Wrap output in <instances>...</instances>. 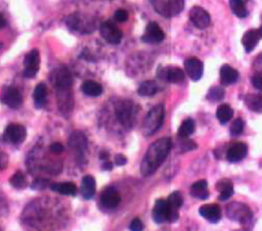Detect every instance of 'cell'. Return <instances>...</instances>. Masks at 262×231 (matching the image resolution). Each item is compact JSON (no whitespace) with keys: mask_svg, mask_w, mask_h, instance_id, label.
Segmentation results:
<instances>
[{"mask_svg":"<svg viewBox=\"0 0 262 231\" xmlns=\"http://www.w3.org/2000/svg\"><path fill=\"white\" fill-rule=\"evenodd\" d=\"M172 147V141L169 137H163L156 140L147 148L140 165V172L147 177L154 174L163 164Z\"/></svg>","mask_w":262,"mask_h":231,"instance_id":"1","label":"cell"},{"mask_svg":"<svg viewBox=\"0 0 262 231\" xmlns=\"http://www.w3.org/2000/svg\"><path fill=\"white\" fill-rule=\"evenodd\" d=\"M165 115L163 104L155 105L146 114L142 124V133L144 136H150L156 133L162 126Z\"/></svg>","mask_w":262,"mask_h":231,"instance_id":"2","label":"cell"},{"mask_svg":"<svg viewBox=\"0 0 262 231\" xmlns=\"http://www.w3.org/2000/svg\"><path fill=\"white\" fill-rule=\"evenodd\" d=\"M115 112L118 121L126 129H131L135 119V106L129 99H123L116 103Z\"/></svg>","mask_w":262,"mask_h":231,"instance_id":"3","label":"cell"},{"mask_svg":"<svg viewBox=\"0 0 262 231\" xmlns=\"http://www.w3.org/2000/svg\"><path fill=\"white\" fill-rule=\"evenodd\" d=\"M154 8L165 17L177 15L184 8V0H150Z\"/></svg>","mask_w":262,"mask_h":231,"instance_id":"4","label":"cell"},{"mask_svg":"<svg viewBox=\"0 0 262 231\" xmlns=\"http://www.w3.org/2000/svg\"><path fill=\"white\" fill-rule=\"evenodd\" d=\"M50 81L53 87L59 91L70 90L73 84V78L71 73L66 67H58L54 70L50 75Z\"/></svg>","mask_w":262,"mask_h":231,"instance_id":"5","label":"cell"},{"mask_svg":"<svg viewBox=\"0 0 262 231\" xmlns=\"http://www.w3.org/2000/svg\"><path fill=\"white\" fill-rule=\"evenodd\" d=\"M66 25L72 31L80 33H90L94 29V24L89 17H82L78 13H72L66 18Z\"/></svg>","mask_w":262,"mask_h":231,"instance_id":"6","label":"cell"},{"mask_svg":"<svg viewBox=\"0 0 262 231\" xmlns=\"http://www.w3.org/2000/svg\"><path fill=\"white\" fill-rule=\"evenodd\" d=\"M226 214L230 220L238 221L241 223L248 222L252 217V213L249 206L241 202L229 203L226 209Z\"/></svg>","mask_w":262,"mask_h":231,"instance_id":"7","label":"cell"},{"mask_svg":"<svg viewBox=\"0 0 262 231\" xmlns=\"http://www.w3.org/2000/svg\"><path fill=\"white\" fill-rule=\"evenodd\" d=\"M99 31H100L101 37L110 44L117 45L122 40L123 34L121 30L112 21H103L100 25Z\"/></svg>","mask_w":262,"mask_h":231,"instance_id":"8","label":"cell"},{"mask_svg":"<svg viewBox=\"0 0 262 231\" xmlns=\"http://www.w3.org/2000/svg\"><path fill=\"white\" fill-rule=\"evenodd\" d=\"M24 72L26 78H33L37 75L40 67V55L37 49L31 50L24 58Z\"/></svg>","mask_w":262,"mask_h":231,"instance_id":"9","label":"cell"},{"mask_svg":"<svg viewBox=\"0 0 262 231\" xmlns=\"http://www.w3.org/2000/svg\"><path fill=\"white\" fill-rule=\"evenodd\" d=\"M27 136L26 128L20 124H9L3 133V138L5 141L18 144L21 143Z\"/></svg>","mask_w":262,"mask_h":231,"instance_id":"10","label":"cell"},{"mask_svg":"<svg viewBox=\"0 0 262 231\" xmlns=\"http://www.w3.org/2000/svg\"><path fill=\"white\" fill-rule=\"evenodd\" d=\"M189 18L198 29H206L209 27L211 18L209 12L201 6H193L189 10Z\"/></svg>","mask_w":262,"mask_h":231,"instance_id":"11","label":"cell"},{"mask_svg":"<svg viewBox=\"0 0 262 231\" xmlns=\"http://www.w3.org/2000/svg\"><path fill=\"white\" fill-rule=\"evenodd\" d=\"M165 39V34L156 21H150L146 25L145 33L141 37V41L149 44L160 43Z\"/></svg>","mask_w":262,"mask_h":231,"instance_id":"12","label":"cell"},{"mask_svg":"<svg viewBox=\"0 0 262 231\" xmlns=\"http://www.w3.org/2000/svg\"><path fill=\"white\" fill-rule=\"evenodd\" d=\"M1 100L4 104L11 108H18L23 103V97L15 87H5L2 90Z\"/></svg>","mask_w":262,"mask_h":231,"instance_id":"13","label":"cell"},{"mask_svg":"<svg viewBox=\"0 0 262 231\" xmlns=\"http://www.w3.org/2000/svg\"><path fill=\"white\" fill-rule=\"evenodd\" d=\"M184 71L192 81L196 82L203 76V72H204L203 62L195 57L187 58L184 61Z\"/></svg>","mask_w":262,"mask_h":231,"instance_id":"14","label":"cell"},{"mask_svg":"<svg viewBox=\"0 0 262 231\" xmlns=\"http://www.w3.org/2000/svg\"><path fill=\"white\" fill-rule=\"evenodd\" d=\"M121 201V196L119 192L114 187H106L101 195L100 202L106 209H115Z\"/></svg>","mask_w":262,"mask_h":231,"instance_id":"15","label":"cell"},{"mask_svg":"<svg viewBox=\"0 0 262 231\" xmlns=\"http://www.w3.org/2000/svg\"><path fill=\"white\" fill-rule=\"evenodd\" d=\"M200 215L211 223H217L221 218V209L218 204H204L199 209Z\"/></svg>","mask_w":262,"mask_h":231,"instance_id":"16","label":"cell"},{"mask_svg":"<svg viewBox=\"0 0 262 231\" xmlns=\"http://www.w3.org/2000/svg\"><path fill=\"white\" fill-rule=\"evenodd\" d=\"M247 152H248L247 144L243 142H237L228 148L226 153V158L231 163H237L247 155Z\"/></svg>","mask_w":262,"mask_h":231,"instance_id":"17","label":"cell"},{"mask_svg":"<svg viewBox=\"0 0 262 231\" xmlns=\"http://www.w3.org/2000/svg\"><path fill=\"white\" fill-rule=\"evenodd\" d=\"M260 38H261V34L259 30L252 29L247 31L242 38V43L246 52H252L257 46Z\"/></svg>","mask_w":262,"mask_h":231,"instance_id":"18","label":"cell"},{"mask_svg":"<svg viewBox=\"0 0 262 231\" xmlns=\"http://www.w3.org/2000/svg\"><path fill=\"white\" fill-rule=\"evenodd\" d=\"M68 143L72 149L78 152H83L87 147V139L85 135L80 131L73 132L69 137Z\"/></svg>","mask_w":262,"mask_h":231,"instance_id":"19","label":"cell"},{"mask_svg":"<svg viewBox=\"0 0 262 231\" xmlns=\"http://www.w3.org/2000/svg\"><path fill=\"white\" fill-rule=\"evenodd\" d=\"M238 72L228 64H224L220 68V81L223 85H230L237 81Z\"/></svg>","mask_w":262,"mask_h":231,"instance_id":"20","label":"cell"},{"mask_svg":"<svg viewBox=\"0 0 262 231\" xmlns=\"http://www.w3.org/2000/svg\"><path fill=\"white\" fill-rule=\"evenodd\" d=\"M167 201L164 199H157L152 210V218L157 223H163L167 221Z\"/></svg>","mask_w":262,"mask_h":231,"instance_id":"21","label":"cell"},{"mask_svg":"<svg viewBox=\"0 0 262 231\" xmlns=\"http://www.w3.org/2000/svg\"><path fill=\"white\" fill-rule=\"evenodd\" d=\"M95 189H96L95 179L90 175L85 176L83 178L82 184H81V193H82L83 197L85 199L91 198L95 193Z\"/></svg>","mask_w":262,"mask_h":231,"instance_id":"22","label":"cell"},{"mask_svg":"<svg viewBox=\"0 0 262 231\" xmlns=\"http://www.w3.org/2000/svg\"><path fill=\"white\" fill-rule=\"evenodd\" d=\"M190 194L193 197L200 198V199H206L209 196V191H208V183L206 180H199L194 182L191 185L190 188Z\"/></svg>","mask_w":262,"mask_h":231,"instance_id":"23","label":"cell"},{"mask_svg":"<svg viewBox=\"0 0 262 231\" xmlns=\"http://www.w3.org/2000/svg\"><path fill=\"white\" fill-rule=\"evenodd\" d=\"M216 189L219 191L220 200L228 199L233 194V186L229 179H222L217 182Z\"/></svg>","mask_w":262,"mask_h":231,"instance_id":"24","label":"cell"},{"mask_svg":"<svg viewBox=\"0 0 262 231\" xmlns=\"http://www.w3.org/2000/svg\"><path fill=\"white\" fill-rule=\"evenodd\" d=\"M164 77L169 83H180L184 80V72L178 66H169L165 70Z\"/></svg>","mask_w":262,"mask_h":231,"instance_id":"25","label":"cell"},{"mask_svg":"<svg viewBox=\"0 0 262 231\" xmlns=\"http://www.w3.org/2000/svg\"><path fill=\"white\" fill-rule=\"evenodd\" d=\"M46 95H47V88L46 85L43 83L38 84L35 87L33 97H34V102L36 107L41 108L46 104Z\"/></svg>","mask_w":262,"mask_h":231,"instance_id":"26","label":"cell"},{"mask_svg":"<svg viewBox=\"0 0 262 231\" xmlns=\"http://www.w3.org/2000/svg\"><path fill=\"white\" fill-rule=\"evenodd\" d=\"M50 188L54 192H58L63 195H75L77 192V187L73 182H61V183H53Z\"/></svg>","mask_w":262,"mask_h":231,"instance_id":"27","label":"cell"},{"mask_svg":"<svg viewBox=\"0 0 262 231\" xmlns=\"http://www.w3.org/2000/svg\"><path fill=\"white\" fill-rule=\"evenodd\" d=\"M81 89H82L84 94H86L88 96H91V97L99 96L102 93L101 85L99 83H97V82L90 81V80L89 81H85L82 84Z\"/></svg>","mask_w":262,"mask_h":231,"instance_id":"28","label":"cell"},{"mask_svg":"<svg viewBox=\"0 0 262 231\" xmlns=\"http://www.w3.org/2000/svg\"><path fill=\"white\" fill-rule=\"evenodd\" d=\"M246 105L255 112H262V94H249L245 97Z\"/></svg>","mask_w":262,"mask_h":231,"instance_id":"29","label":"cell"},{"mask_svg":"<svg viewBox=\"0 0 262 231\" xmlns=\"http://www.w3.org/2000/svg\"><path fill=\"white\" fill-rule=\"evenodd\" d=\"M157 91H158V85L155 81H151V80L144 81L143 83H141L137 90L140 96H146V97L155 95Z\"/></svg>","mask_w":262,"mask_h":231,"instance_id":"30","label":"cell"},{"mask_svg":"<svg viewBox=\"0 0 262 231\" xmlns=\"http://www.w3.org/2000/svg\"><path fill=\"white\" fill-rule=\"evenodd\" d=\"M233 115V109L228 104H221L218 106L216 110V118L220 122V124H226L231 120Z\"/></svg>","mask_w":262,"mask_h":231,"instance_id":"31","label":"cell"},{"mask_svg":"<svg viewBox=\"0 0 262 231\" xmlns=\"http://www.w3.org/2000/svg\"><path fill=\"white\" fill-rule=\"evenodd\" d=\"M194 121L192 119H186L182 122L178 129V136L181 138H187L194 132Z\"/></svg>","mask_w":262,"mask_h":231,"instance_id":"32","label":"cell"},{"mask_svg":"<svg viewBox=\"0 0 262 231\" xmlns=\"http://www.w3.org/2000/svg\"><path fill=\"white\" fill-rule=\"evenodd\" d=\"M229 6L237 17L244 18L248 15V9L243 0H229Z\"/></svg>","mask_w":262,"mask_h":231,"instance_id":"33","label":"cell"},{"mask_svg":"<svg viewBox=\"0 0 262 231\" xmlns=\"http://www.w3.org/2000/svg\"><path fill=\"white\" fill-rule=\"evenodd\" d=\"M27 178L25 177L24 173L20 171H17L13 174V176L10 178V184L16 188V189H23L27 187Z\"/></svg>","mask_w":262,"mask_h":231,"instance_id":"34","label":"cell"},{"mask_svg":"<svg viewBox=\"0 0 262 231\" xmlns=\"http://www.w3.org/2000/svg\"><path fill=\"white\" fill-rule=\"evenodd\" d=\"M225 95V91L222 87L219 86H215L210 88V90L208 91V95L207 98L211 101H220L224 98Z\"/></svg>","mask_w":262,"mask_h":231,"instance_id":"35","label":"cell"},{"mask_svg":"<svg viewBox=\"0 0 262 231\" xmlns=\"http://www.w3.org/2000/svg\"><path fill=\"white\" fill-rule=\"evenodd\" d=\"M166 201H167V204L170 207L178 210L182 205L183 199H182V195H181V193L179 191H174V192H172L169 195V197H168V199Z\"/></svg>","mask_w":262,"mask_h":231,"instance_id":"36","label":"cell"},{"mask_svg":"<svg viewBox=\"0 0 262 231\" xmlns=\"http://www.w3.org/2000/svg\"><path fill=\"white\" fill-rule=\"evenodd\" d=\"M244 130V121L241 119V118H237L235 119L231 126H230V133L231 135H234V136H237L239 135Z\"/></svg>","mask_w":262,"mask_h":231,"instance_id":"37","label":"cell"},{"mask_svg":"<svg viewBox=\"0 0 262 231\" xmlns=\"http://www.w3.org/2000/svg\"><path fill=\"white\" fill-rule=\"evenodd\" d=\"M114 17L117 21L119 22H124L127 20L128 18V12L125 10V9H118L115 14H114Z\"/></svg>","mask_w":262,"mask_h":231,"instance_id":"38","label":"cell"},{"mask_svg":"<svg viewBox=\"0 0 262 231\" xmlns=\"http://www.w3.org/2000/svg\"><path fill=\"white\" fill-rule=\"evenodd\" d=\"M129 229L131 231H142L143 230V224L140 221V219L135 218L132 220V222L129 225Z\"/></svg>","mask_w":262,"mask_h":231,"instance_id":"39","label":"cell"},{"mask_svg":"<svg viewBox=\"0 0 262 231\" xmlns=\"http://www.w3.org/2000/svg\"><path fill=\"white\" fill-rule=\"evenodd\" d=\"M253 68L258 73H262V52L255 57L253 61Z\"/></svg>","mask_w":262,"mask_h":231,"instance_id":"40","label":"cell"},{"mask_svg":"<svg viewBox=\"0 0 262 231\" xmlns=\"http://www.w3.org/2000/svg\"><path fill=\"white\" fill-rule=\"evenodd\" d=\"M196 148V144L192 140H185L181 142V150L182 151H187V150H192Z\"/></svg>","mask_w":262,"mask_h":231,"instance_id":"41","label":"cell"},{"mask_svg":"<svg viewBox=\"0 0 262 231\" xmlns=\"http://www.w3.org/2000/svg\"><path fill=\"white\" fill-rule=\"evenodd\" d=\"M47 183H48L47 180H44V179H36V180L34 181V183L32 184V188L37 189V190H39V189H44V188L47 186Z\"/></svg>","mask_w":262,"mask_h":231,"instance_id":"42","label":"cell"},{"mask_svg":"<svg viewBox=\"0 0 262 231\" xmlns=\"http://www.w3.org/2000/svg\"><path fill=\"white\" fill-rule=\"evenodd\" d=\"M9 163V156L5 152H0V171L4 170Z\"/></svg>","mask_w":262,"mask_h":231,"instance_id":"43","label":"cell"},{"mask_svg":"<svg viewBox=\"0 0 262 231\" xmlns=\"http://www.w3.org/2000/svg\"><path fill=\"white\" fill-rule=\"evenodd\" d=\"M50 151L52 153H55V154L61 153L63 151V145L59 142H54L50 145Z\"/></svg>","mask_w":262,"mask_h":231,"instance_id":"44","label":"cell"},{"mask_svg":"<svg viewBox=\"0 0 262 231\" xmlns=\"http://www.w3.org/2000/svg\"><path fill=\"white\" fill-rule=\"evenodd\" d=\"M252 85L258 89V90H262V76L260 75H256L252 78Z\"/></svg>","mask_w":262,"mask_h":231,"instance_id":"45","label":"cell"},{"mask_svg":"<svg viewBox=\"0 0 262 231\" xmlns=\"http://www.w3.org/2000/svg\"><path fill=\"white\" fill-rule=\"evenodd\" d=\"M115 161L118 166H124L126 163H127V157L122 154V153H119V154H116L115 156Z\"/></svg>","mask_w":262,"mask_h":231,"instance_id":"46","label":"cell"},{"mask_svg":"<svg viewBox=\"0 0 262 231\" xmlns=\"http://www.w3.org/2000/svg\"><path fill=\"white\" fill-rule=\"evenodd\" d=\"M102 169L103 170H112L113 169V164L111 161H105L103 165H102Z\"/></svg>","mask_w":262,"mask_h":231,"instance_id":"47","label":"cell"},{"mask_svg":"<svg viewBox=\"0 0 262 231\" xmlns=\"http://www.w3.org/2000/svg\"><path fill=\"white\" fill-rule=\"evenodd\" d=\"M5 25H6V20H5V18L3 17V15L0 13V29L3 28Z\"/></svg>","mask_w":262,"mask_h":231,"instance_id":"48","label":"cell"},{"mask_svg":"<svg viewBox=\"0 0 262 231\" xmlns=\"http://www.w3.org/2000/svg\"><path fill=\"white\" fill-rule=\"evenodd\" d=\"M107 156H108V154L106 152H101V154H100L101 159H105V158H107Z\"/></svg>","mask_w":262,"mask_h":231,"instance_id":"49","label":"cell"},{"mask_svg":"<svg viewBox=\"0 0 262 231\" xmlns=\"http://www.w3.org/2000/svg\"><path fill=\"white\" fill-rule=\"evenodd\" d=\"M259 32H260V34H261V37H262V26H261V28L259 29Z\"/></svg>","mask_w":262,"mask_h":231,"instance_id":"50","label":"cell"}]
</instances>
